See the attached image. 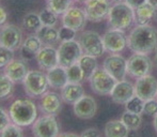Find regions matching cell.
I'll list each match as a JSON object with an SVG mask.
<instances>
[{
	"label": "cell",
	"mask_w": 157,
	"mask_h": 137,
	"mask_svg": "<svg viewBox=\"0 0 157 137\" xmlns=\"http://www.w3.org/2000/svg\"><path fill=\"white\" fill-rule=\"evenodd\" d=\"M127 46L135 54H151L157 48V29L149 24L136 26L127 37Z\"/></svg>",
	"instance_id": "1"
},
{
	"label": "cell",
	"mask_w": 157,
	"mask_h": 137,
	"mask_svg": "<svg viewBox=\"0 0 157 137\" xmlns=\"http://www.w3.org/2000/svg\"><path fill=\"white\" fill-rule=\"evenodd\" d=\"M9 114L13 123L18 127H28L36 120L37 109L31 100L19 99L12 103Z\"/></svg>",
	"instance_id": "2"
},
{
	"label": "cell",
	"mask_w": 157,
	"mask_h": 137,
	"mask_svg": "<svg viewBox=\"0 0 157 137\" xmlns=\"http://www.w3.org/2000/svg\"><path fill=\"white\" fill-rule=\"evenodd\" d=\"M135 19V10L124 2H117L110 8L108 24L112 29L125 30Z\"/></svg>",
	"instance_id": "3"
},
{
	"label": "cell",
	"mask_w": 157,
	"mask_h": 137,
	"mask_svg": "<svg viewBox=\"0 0 157 137\" xmlns=\"http://www.w3.org/2000/svg\"><path fill=\"white\" fill-rule=\"evenodd\" d=\"M23 83L25 92L32 98L42 96L49 87L46 74L36 70L29 71Z\"/></svg>",
	"instance_id": "4"
},
{
	"label": "cell",
	"mask_w": 157,
	"mask_h": 137,
	"mask_svg": "<svg viewBox=\"0 0 157 137\" xmlns=\"http://www.w3.org/2000/svg\"><path fill=\"white\" fill-rule=\"evenodd\" d=\"M83 55L81 45L76 40L61 42L58 47L59 65L68 68L70 65L77 63L80 57Z\"/></svg>",
	"instance_id": "5"
},
{
	"label": "cell",
	"mask_w": 157,
	"mask_h": 137,
	"mask_svg": "<svg viewBox=\"0 0 157 137\" xmlns=\"http://www.w3.org/2000/svg\"><path fill=\"white\" fill-rule=\"evenodd\" d=\"M91 89L99 96H108L111 93L116 84L118 83L113 76L109 74L105 68H97L89 78Z\"/></svg>",
	"instance_id": "6"
},
{
	"label": "cell",
	"mask_w": 157,
	"mask_h": 137,
	"mask_svg": "<svg viewBox=\"0 0 157 137\" xmlns=\"http://www.w3.org/2000/svg\"><path fill=\"white\" fill-rule=\"evenodd\" d=\"M78 42L80 43L83 53L90 56L101 57L106 50L103 37L92 30L83 31L79 37Z\"/></svg>",
	"instance_id": "7"
},
{
	"label": "cell",
	"mask_w": 157,
	"mask_h": 137,
	"mask_svg": "<svg viewBox=\"0 0 157 137\" xmlns=\"http://www.w3.org/2000/svg\"><path fill=\"white\" fill-rule=\"evenodd\" d=\"M23 44V32L21 28L13 24H4L0 28V45L9 49L17 50Z\"/></svg>",
	"instance_id": "8"
},
{
	"label": "cell",
	"mask_w": 157,
	"mask_h": 137,
	"mask_svg": "<svg viewBox=\"0 0 157 137\" xmlns=\"http://www.w3.org/2000/svg\"><path fill=\"white\" fill-rule=\"evenodd\" d=\"M34 137H57L59 135V124L56 117L45 115L34 121L32 125Z\"/></svg>",
	"instance_id": "9"
},
{
	"label": "cell",
	"mask_w": 157,
	"mask_h": 137,
	"mask_svg": "<svg viewBox=\"0 0 157 137\" xmlns=\"http://www.w3.org/2000/svg\"><path fill=\"white\" fill-rule=\"evenodd\" d=\"M152 67V60L144 54H134L127 60V73L136 78L149 75Z\"/></svg>",
	"instance_id": "10"
},
{
	"label": "cell",
	"mask_w": 157,
	"mask_h": 137,
	"mask_svg": "<svg viewBox=\"0 0 157 137\" xmlns=\"http://www.w3.org/2000/svg\"><path fill=\"white\" fill-rule=\"evenodd\" d=\"M85 12L88 21L101 22L108 16L110 11V0H88L85 2Z\"/></svg>",
	"instance_id": "11"
},
{
	"label": "cell",
	"mask_w": 157,
	"mask_h": 137,
	"mask_svg": "<svg viewBox=\"0 0 157 137\" xmlns=\"http://www.w3.org/2000/svg\"><path fill=\"white\" fill-rule=\"evenodd\" d=\"M134 86L135 94L143 101L155 99V96H157V80L152 75L149 74L137 78Z\"/></svg>",
	"instance_id": "12"
},
{
	"label": "cell",
	"mask_w": 157,
	"mask_h": 137,
	"mask_svg": "<svg viewBox=\"0 0 157 137\" xmlns=\"http://www.w3.org/2000/svg\"><path fill=\"white\" fill-rule=\"evenodd\" d=\"M88 18L85 10L77 6H71L62 15V26L71 28L76 32L85 28Z\"/></svg>",
	"instance_id": "13"
},
{
	"label": "cell",
	"mask_w": 157,
	"mask_h": 137,
	"mask_svg": "<svg viewBox=\"0 0 157 137\" xmlns=\"http://www.w3.org/2000/svg\"><path fill=\"white\" fill-rule=\"evenodd\" d=\"M103 68L118 81L123 80L127 73V60L120 55H110L104 60Z\"/></svg>",
	"instance_id": "14"
},
{
	"label": "cell",
	"mask_w": 157,
	"mask_h": 137,
	"mask_svg": "<svg viewBox=\"0 0 157 137\" xmlns=\"http://www.w3.org/2000/svg\"><path fill=\"white\" fill-rule=\"evenodd\" d=\"M103 41L106 50L113 54L122 52L127 45V37L123 30L112 29V28L104 34Z\"/></svg>",
	"instance_id": "15"
},
{
	"label": "cell",
	"mask_w": 157,
	"mask_h": 137,
	"mask_svg": "<svg viewBox=\"0 0 157 137\" xmlns=\"http://www.w3.org/2000/svg\"><path fill=\"white\" fill-rule=\"evenodd\" d=\"M35 59L42 70L48 71L59 65L58 49H56L52 45H43L35 55Z\"/></svg>",
	"instance_id": "16"
},
{
	"label": "cell",
	"mask_w": 157,
	"mask_h": 137,
	"mask_svg": "<svg viewBox=\"0 0 157 137\" xmlns=\"http://www.w3.org/2000/svg\"><path fill=\"white\" fill-rule=\"evenodd\" d=\"M111 99L117 104H126L132 96H135V86L127 80H120L116 84L110 93Z\"/></svg>",
	"instance_id": "17"
},
{
	"label": "cell",
	"mask_w": 157,
	"mask_h": 137,
	"mask_svg": "<svg viewBox=\"0 0 157 137\" xmlns=\"http://www.w3.org/2000/svg\"><path fill=\"white\" fill-rule=\"evenodd\" d=\"M58 93L54 91H46L41 96L40 108L45 115H55L59 114L62 108V100Z\"/></svg>",
	"instance_id": "18"
},
{
	"label": "cell",
	"mask_w": 157,
	"mask_h": 137,
	"mask_svg": "<svg viewBox=\"0 0 157 137\" xmlns=\"http://www.w3.org/2000/svg\"><path fill=\"white\" fill-rule=\"evenodd\" d=\"M97 105L92 96H83L74 104V112L80 119H91L96 114Z\"/></svg>",
	"instance_id": "19"
},
{
	"label": "cell",
	"mask_w": 157,
	"mask_h": 137,
	"mask_svg": "<svg viewBox=\"0 0 157 137\" xmlns=\"http://www.w3.org/2000/svg\"><path fill=\"white\" fill-rule=\"evenodd\" d=\"M28 65H26L25 60H18V59H13L9 65L4 67V74L13 81V83H19L24 81L25 77L27 76Z\"/></svg>",
	"instance_id": "20"
},
{
	"label": "cell",
	"mask_w": 157,
	"mask_h": 137,
	"mask_svg": "<svg viewBox=\"0 0 157 137\" xmlns=\"http://www.w3.org/2000/svg\"><path fill=\"white\" fill-rule=\"evenodd\" d=\"M42 46H43V43L36 34L34 33L28 35L21 46V54L23 56L24 60H31L33 57H35L37 52L42 48Z\"/></svg>",
	"instance_id": "21"
},
{
	"label": "cell",
	"mask_w": 157,
	"mask_h": 137,
	"mask_svg": "<svg viewBox=\"0 0 157 137\" xmlns=\"http://www.w3.org/2000/svg\"><path fill=\"white\" fill-rule=\"evenodd\" d=\"M46 76H47L49 87L52 88L62 89L64 86L68 83L66 68L61 67V65H57V67L48 70L47 73H46Z\"/></svg>",
	"instance_id": "22"
},
{
	"label": "cell",
	"mask_w": 157,
	"mask_h": 137,
	"mask_svg": "<svg viewBox=\"0 0 157 137\" xmlns=\"http://www.w3.org/2000/svg\"><path fill=\"white\" fill-rule=\"evenodd\" d=\"M83 96H85V89L80 85V83H70L68 81L61 89V98L64 102L68 104H75Z\"/></svg>",
	"instance_id": "23"
},
{
	"label": "cell",
	"mask_w": 157,
	"mask_h": 137,
	"mask_svg": "<svg viewBox=\"0 0 157 137\" xmlns=\"http://www.w3.org/2000/svg\"><path fill=\"white\" fill-rule=\"evenodd\" d=\"M155 16L156 9L153 6H151L149 2H145L137 9H135V19L138 25L149 24V22H151Z\"/></svg>",
	"instance_id": "24"
},
{
	"label": "cell",
	"mask_w": 157,
	"mask_h": 137,
	"mask_svg": "<svg viewBox=\"0 0 157 137\" xmlns=\"http://www.w3.org/2000/svg\"><path fill=\"white\" fill-rule=\"evenodd\" d=\"M35 34L39 37L43 45H55L60 41L59 37V29L56 27H50V26H42Z\"/></svg>",
	"instance_id": "25"
},
{
	"label": "cell",
	"mask_w": 157,
	"mask_h": 137,
	"mask_svg": "<svg viewBox=\"0 0 157 137\" xmlns=\"http://www.w3.org/2000/svg\"><path fill=\"white\" fill-rule=\"evenodd\" d=\"M128 135H129V129L121 120H112L106 123V137H128Z\"/></svg>",
	"instance_id": "26"
},
{
	"label": "cell",
	"mask_w": 157,
	"mask_h": 137,
	"mask_svg": "<svg viewBox=\"0 0 157 137\" xmlns=\"http://www.w3.org/2000/svg\"><path fill=\"white\" fill-rule=\"evenodd\" d=\"M78 63L80 65L81 70L85 75V79H89L91 75L97 70V61L96 57L90 56V55L83 54L78 60Z\"/></svg>",
	"instance_id": "27"
},
{
	"label": "cell",
	"mask_w": 157,
	"mask_h": 137,
	"mask_svg": "<svg viewBox=\"0 0 157 137\" xmlns=\"http://www.w3.org/2000/svg\"><path fill=\"white\" fill-rule=\"evenodd\" d=\"M42 22L41 18H40V15L35 12H30L27 13V14L24 16L23 19V27L25 28L26 30L31 32H36L40 28L42 27Z\"/></svg>",
	"instance_id": "28"
},
{
	"label": "cell",
	"mask_w": 157,
	"mask_h": 137,
	"mask_svg": "<svg viewBox=\"0 0 157 137\" xmlns=\"http://www.w3.org/2000/svg\"><path fill=\"white\" fill-rule=\"evenodd\" d=\"M73 1L74 0H47V8L56 14L63 15L72 6Z\"/></svg>",
	"instance_id": "29"
},
{
	"label": "cell",
	"mask_w": 157,
	"mask_h": 137,
	"mask_svg": "<svg viewBox=\"0 0 157 137\" xmlns=\"http://www.w3.org/2000/svg\"><path fill=\"white\" fill-rule=\"evenodd\" d=\"M121 121L128 127L129 130H135L139 129V127L141 125V117L139 114H135L132 112H126L122 115L121 117Z\"/></svg>",
	"instance_id": "30"
},
{
	"label": "cell",
	"mask_w": 157,
	"mask_h": 137,
	"mask_svg": "<svg viewBox=\"0 0 157 137\" xmlns=\"http://www.w3.org/2000/svg\"><path fill=\"white\" fill-rule=\"evenodd\" d=\"M40 15V18H41L42 22V25L43 26H50V27H56L58 25V14L52 11L49 8L46 6L45 9L41 11L39 13Z\"/></svg>",
	"instance_id": "31"
},
{
	"label": "cell",
	"mask_w": 157,
	"mask_h": 137,
	"mask_svg": "<svg viewBox=\"0 0 157 137\" xmlns=\"http://www.w3.org/2000/svg\"><path fill=\"white\" fill-rule=\"evenodd\" d=\"M66 73L70 83H81L85 79V75L78 62L66 68Z\"/></svg>",
	"instance_id": "32"
},
{
	"label": "cell",
	"mask_w": 157,
	"mask_h": 137,
	"mask_svg": "<svg viewBox=\"0 0 157 137\" xmlns=\"http://www.w3.org/2000/svg\"><path fill=\"white\" fill-rule=\"evenodd\" d=\"M14 83L6 74H0V99L8 98L13 92Z\"/></svg>",
	"instance_id": "33"
},
{
	"label": "cell",
	"mask_w": 157,
	"mask_h": 137,
	"mask_svg": "<svg viewBox=\"0 0 157 137\" xmlns=\"http://www.w3.org/2000/svg\"><path fill=\"white\" fill-rule=\"evenodd\" d=\"M125 107L127 112H132L135 114H139L143 112V107H144V101L140 99L139 96H135L125 104Z\"/></svg>",
	"instance_id": "34"
},
{
	"label": "cell",
	"mask_w": 157,
	"mask_h": 137,
	"mask_svg": "<svg viewBox=\"0 0 157 137\" xmlns=\"http://www.w3.org/2000/svg\"><path fill=\"white\" fill-rule=\"evenodd\" d=\"M19 127H21L15 123H10L0 132V137H24L23 132Z\"/></svg>",
	"instance_id": "35"
},
{
	"label": "cell",
	"mask_w": 157,
	"mask_h": 137,
	"mask_svg": "<svg viewBox=\"0 0 157 137\" xmlns=\"http://www.w3.org/2000/svg\"><path fill=\"white\" fill-rule=\"evenodd\" d=\"M14 59V52L0 45V68H4Z\"/></svg>",
	"instance_id": "36"
},
{
	"label": "cell",
	"mask_w": 157,
	"mask_h": 137,
	"mask_svg": "<svg viewBox=\"0 0 157 137\" xmlns=\"http://www.w3.org/2000/svg\"><path fill=\"white\" fill-rule=\"evenodd\" d=\"M59 37H60V41H71V40H75L76 37V31L71 28L64 27L62 26L61 28H59Z\"/></svg>",
	"instance_id": "37"
},
{
	"label": "cell",
	"mask_w": 157,
	"mask_h": 137,
	"mask_svg": "<svg viewBox=\"0 0 157 137\" xmlns=\"http://www.w3.org/2000/svg\"><path fill=\"white\" fill-rule=\"evenodd\" d=\"M143 112L149 116H155L157 114V101L155 99L144 101V107H143Z\"/></svg>",
	"instance_id": "38"
},
{
	"label": "cell",
	"mask_w": 157,
	"mask_h": 137,
	"mask_svg": "<svg viewBox=\"0 0 157 137\" xmlns=\"http://www.w3.org/2000/svg\"><path fill=\"white\" fill-rule=\"evenodd\" d=\"M11 117H10V114L6 112L3 108L0 106V132L11 123Z\"/></svg>",
	"instance_id": "39"
},
{
	"label": "cell",
	"mask_w": 157,
	"mask_h": 137,
	"mask_svg": "<svg viewBox=\"0 0 157 137\" xmlns=\"http://www.w3.org/2000/svg\"><path fill=\"white\" fill-rule=\"evenodd\" d=\"M80 137H101V134L94 127H90V129H87L86 131H83L81 133Z\"/></svg>",
	"instance_id": "40"
},
{
	"label": "cell",
	"mask_w": 157,
	"mask_h": 137,
	"mask_svg": "<svg viewBox=\"0 0 157 137\" xmlns=\"http://www.w3.org/2000/svg\"><path fill=\"white\" fill-rule=\"evenodd\" d=\"M6 19H8V13L6 10L2 6H0V27L3 26L6 23Z\"/></svg>",
	"instance_id": "41"
},
{
	"label": "cell",
	"mask_w": 157,
	"mask_h": 137,
	"mask_svg": "<svg viewBox=\"0 0 157 137\" xmlns=\"http://www.w3.org/2000/svg\"><path fill=\"white\" fill-rule=\"evenodd\" d=\"M125 2L135 10V9H137L138 6H140L141 4L145 3L147 0H125Z\"/></svg>",
	"instance_id": "42"
},
{
	"label": "cell",
	"mask_w": 157,
	"mask_h": 137,
	"mask_svg": "<svg viewBox=\"0 0 157 137\" xmlns=\"http://www.w3.org/2000/svg\"><path fill=\"white\" fill-rule=\"evenodd\" d=\"M57 137H80L74 133H60Z\"/></svg>",
	"instance_id": "43"
},
{
	"label": "cell",
	"mask_w": 157,
	"mask_h": 137,
	"mask_svg": "<svg viewBox=\"0 0 157 137\" xmlns=\"http://www.w3.org/2000/svg\"><path fill=\"white\" fill-rule=\"evenodd\" d=\"M147 2H149L151 6H153L157 10V0H147Z\"/></svg>",
	"instance_id": "44"
},
{
	"label": "cell",
	"mask_w": 157,
	"mask_h": 137,
	"mask_svg": "<svg viewBox=\"0 0 157 137\" xmlns=\"http://www.w3.org/2000/svg\"><path fill=\"white\" fill-rule=\"evenodd\" d=\"M154 127H155V130L157 132V114L154 116Z\"/></svg>",
	"instance_id": "45"
},
{
	"label": "cell",
	"mask_w": 157,
	"mask_h": 137,
	"mask_svg": "<svg viewBox=\"0 0 157 137\" xmlns=\"http://www.w3.org/2000/svg\"><path fill=\"white\" fill-rule=\"evenodd\" d=\"M154 61H155V65H156V68H157V53L155 55V58H154Z\"/></svg>",
	"instance_id": "46"
},
{
	"label": "cell",
	"mask_w": 157,
	"mask_h": 137,
	"mask_svg": "<svg viewBox=\"0 0 157 137\" xmlns=\"http://www.w3.org/2000/svg\"><path fill=\"white\" fill-rule=\"evenodd\" d=\"M76 1H78V2H87L88 0H76Z\"/></svg>",
	"instance_id": "47"
},
{
	"label": "cell",
	"mask_w": 157,
	"mask_h": 137,
	"mask_svg": "<svg viewBox=\"0 0 157 137\" xmlns=\"http://www.w3.org/2000/svg\"><path fill=\"white\" fill-rule=\"evenodd\" d=\"M112 1H114V2H121V0H112Z\"/></svg>",
	"instance_id": "48"
}]
</instances>
